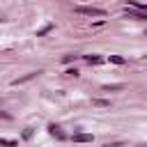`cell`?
Listing matches in <instances>:
<instances>
[{
	"label": "cell",
	"instance_id": "obj_12",
	"mask_svg": "<svg viewBox=\"0 0 147 147\" xmlns=\"http://www.w3.org/2000/svg\"><path fill=\"white\" fill-rule=\"evenodd\" d=\"M94 103L96 106H108V101H103V99H94Z\"/></svg>",
	"mask_w": 147,
	"mask_h": 147
},
{
	"label": "cell",
	"instance_id": "obj_3",
	"mask_svg": "<svg viewBox=\"0 0 147 147\" xmlns=\"http://www.w3.org/2000/svg\"><path fill=\"white\" fill-rule=\"evenodd\" d=\"M74 140L76 142H92V136L90 133H74Z\"/></svg>",
	"mask_w": 147,
	"mask_h": 147
},
{
	"label": "cell",
	"instance_id": "obj_10",
	"mask_svg": "<svg viewBox=\"0 0 147 147\" xmlns=\"http://www.w3.org/2000/svg\"><path fill=\"white\" fill-rule=\"evenodd\" d=\"M76 57H78V55H64V57H62V62L67 64V62H71V60H76Z\"/></svg>",
	"mask_w": 147,
	"mask_h": 147
},
{
	"label": "cell",
	"instance_id": "obj_5",
	"mask_svg": "<svg viewBox=\"0 0 147 147\" xmlns=\"http://www.w3.org/2000/svg\"><path fill=\"white\" fill-rule=\"evenodd\" d=\"M41 71H30L28 76H23V78H18V80H14V85H18V83H25V80H30V78H34V76H39Z\"/></svg>",
	"mask_w": 147,
	"mask_h": 147
},
{
	"label": "cell",
	"instance_id": "obj_8",
	"mask_svg": "<svg viewBox=\"0 0 147 147\" xmlns=\"http://www.w3.org/2000/svg\"><path fill=\"white\" fill-rule=\"evenodd\" d=\"M51 30H53V23H48L46 28H41V30L37 32V37H41V34H46V32H51Z\"/></svg>",
	"mask_w": 147,
	"mask_h": 147
},
{
	"label": "cell",
	"instance_id": "obj_2",
	"mask_svg": "<svg viewBox=\"0 0 147 147\" xmlns=\"http://www.w3.org/2000/svg\"><path fill=\"white\" fill-rule=\"evenodd\" d=\"M126 16H131V18H147V11H142V9H129L126 7Z\"/></svg>",
	"mask_w": 147,
	"mask_h": 147
},
{
	"label": "cell",
	"instance_id": "obj_1",
	"mask_svg": "<svg viewBox=\"0 0 147 147\" xmlns=\"http://www.w3.org/2000/svg\"><path fill=\"white\" fill-rule=\"evenodd\" d=\"M76 11L85 14V16H106V11L99 9V7H76Z\"/></svg>",
	"mask_w": 147,
	"mask_h": 147
},
{
	"label": "cell",
	"instance_id": "obj_11",
	"mask_svg": "<svg viewBox=\"0 0 147 147\" xmlns=\"http://www.w3.org/2000/svg\"><path fill=\"white\" fill-rule=\"evenodd\" d=\"M122 87H124L122 83H119V85H106V90H108V92H110V90H122Z\"/></svg>",
	"mask_w": 147,
	"mask_h": 147
},
{
	"label": "cell",
	"instance_id": "obj_9",
	"mask_svg": "<svg viewBox=\"0 0 147 147\" xmlns=\"http://www.w3.org/2000/svg\"><path fill=\"white\" fill-rule=\"evenodd\" d=\"M110 62H115V64H124L126 60H124V57H119V55H110Z\"/></svg>",
	"mask_w": 147,
	"mask_h": 147
},
{
	"label": "cell",
	"instance_id": "obj_7",
	"mask_svg": "<svg viewBox=\"0 0 147 147\" xmlns=\"http://www.w3.org/2000/svg\"><path fill=\"white\" fill-rule=\"evenodd\" d=\"M85 60H87L90 64H99V62H101V57H99V55H85Z\"/></svg>",
	"mask_w": 147,
	"mask_h": 147
},
{
	"label": "cell",
	"instance_id": "obj_6",
	"mask_svg": "<svg viewBox=\"0 0 147 147\" xmlns=\"http://www.w3.org/2000/svg\"><path fill=\"white\" fill-rule=\"evenodd\" d=\"M0 145H2V147H18L16 140H7V138H0Z\"/></svg>",
	"mask_w": 147,
	"mask_h": 147
},
{
	"label": "cell",
	"instance_id": "obj_4",
	"mask_svg": "<svg viewBox=\"0 0 147 147\" xmlns=\"http://www.w3.org/2000/svg\"><path fill=\"white\" fill-rule=\"evenodd\" d=\"M48 131H51V136H55L57 140H62V138H64V133H62V131H60V126H55V124H51V126H48Z\"/></svg>",
	"mask_w": 147,
	"mask_h": 147
}]
</instances>
